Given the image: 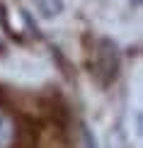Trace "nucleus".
I'll use <instances>...</instances> for the list:
<instances>
[{
  "instance_id": "obj_1",
  "label": "nucleus",
  "mask_w": 143,
  "mask_h": 148,
  "mask_svg": "<svg viewBox=\"0 0 143 148\" xmlns=\"http://www.w3.org/2000/svg\"><path fill=\"white\" fill-rule=\"evenodd\" d=\"M32 3L44 20H53L63 12V0H32Z\"/></svg>"
},
{
  "instance_id": "obj_2",
  "label": "nucleus",
  "mask_w": 143,
  "mask_h": 148,
  "mask_svg": "<svg viewBox=\"0 0 143 148\" xmlns=\"http://www.w3.org/2000/svg\"><path fill=\"white\" fill-rule=\"evenodd\" d=\"M104 148H129L126 141V131H124V124L119 121L114 129H109V136H107V146Z\"/></svg>"
},
{
  "instance_id": "obj_3",
  "label": "nucleus",
  "mask_w": 143,
  "mask_h": 148,
  "mask_svg": "<svg viewBox=\"0 0 143 148\" xmlns=\"http://www.w3.org/2000/svg\"><path fill=\"white\" fill-rule=\"evenodd\" d=\"M12 141V121L0 112V148H8Z\"/></svg>"
}]
</instances>
